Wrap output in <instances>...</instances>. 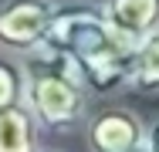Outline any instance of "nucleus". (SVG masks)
<instances>
[{
    "mask_svg": "<svg viewBox=\"0 0 159 152\" xmlns=\"http://www.w3.org/2000/svg\"><path fill=\"white\" fill-rule=\"evenodd\" d=\"M108 27L129 44L146 41L159 30V0H98Z\"/></svg>",
    "mask_w": 159,
    "mask_h": 152,
    "instance_id": "obj_5",
    "label": "nucleus"
},
{
    "mask_svg": "<svg viewBox=\"0 0 159 152\" xmlns=\"http://www.w3.org/2000/svg\"><path fill=\"white\" fill-rule=\"evenodd\" d=\"M88 152H135L146 145V122L125 105H105L85 122Z\"/></svg>",
    "mask_w": 159,
    "mask_h": 152,
    "instance_id": "obj_4",
    "label": "nucleus"
},
{
    "mask_svg": "<svg viewBox=\"0 0 159 152\" xmlns=\"http://www.w3.org/2000/svg\"><path fill=\"white\" fill-rule=\"evenodd\" d=\"M41 125L27 105H14L0 112V152H37Z\"/></svg>",
    "mask_w": 159,
    "mask_h": 152,
    "instance_id": "obj_6",
    "label": "nucleus"
},
{
    "mask_svg": "<svg viewBox=\"0 0 159 152\" xmlns=\"http://www.w3.org/2000/svg\"><path fill=\"white\" fill-rule=\"evenodd\" d=\"M135 152H146V145H142V149H135Z\"/></svg>",
    "mask_w": 159,
    "mask_h": 152,
    "instance_id": "obj_11",
    "label": "nucleus"
},
{
    "mask_svg": "<svg viewBox=\"0 0 159 152\" xmlns=\"http://www.w3.org/2000/svg\"><path fill=\"white\" fill-rule=\"evenodd\" d=\"M146 152H159V118L146 125Z\"/></svg>",
    "mask_w": 159,
    "mask_h": 152,
    "instance_id": "obj_9",
    "label": "nucleus"
},
{
    "mask_svg": "<svg viewBox=\"0 0 159 152\" xmlns=\"http://www.w3.org/2000/svg\"><path fill=\"white\" fill-rule=\"evenodd\" d=\"M20 64H24V105L31 108L41 128L71 132L88 122L92 91L85 88L78 64L64 51L44 41L34 51H27Z\"/></svg>",
    "mask_w": 159,
    "mask_h": 152,
    "instance_id": "obj_2",
    "label": "nucleus"
},
{
    "mask_svg": "<svg viewBox=\"0 0 159 152\" xmlns=\"http://www.w3.org/2000/svg\"><path fill=\"white\" fill-rule=\"evenodd\" d=\"M129 91L146 95V98H156L159 95V30L135 44V61H132Z\"/></svg>",
    "mask_w": 159,
    "mask_h": 152,
    "instance_id": "obj_7",
    "label": "nucleus"
},
{
    "mask_svg": "<svg viewBox=\"0 0 159 152\" xmlns=\"http://www.w3.org/2000/svg\"><path fill=\"white\" fill-rule=\"evenodd\" d=\"M58 0H0V51L24 58L48 41Z\"/></svg>",
    "mask_w": 159,
    "mask_h": 152,
    "instance_id": "obj_3",
    "label": "nucleus"
},
{
    "mask_svg": "<svg viewBox=\"0 0 159 152\" xmlns=\"http://www.w3.org/2000/svg\"><path fill=\"white\" fill-rule=\"evenodd\" d=\"M24 105V64L20 58L0 51V112Z\"/></svg>",
    "mask_w": 159,
    "mask_h": 152,
    "instance_id": "obj_8",
    "label": "nucleus"
},
{
    "mask_svg": "<svg viewBox=\"0 0 159 152\" xmlns=\"http://www.w3.org/2000/svg\"><path fill=\"white\" fill-rule=\"evenodd\" d=\"M48 44L64 51L78 64L92 98H108L129 88L135 44H129L125 37H119L108 27L102 3H92V0L58 3L54 24L48 30Z\"/></svg>",
    "mask_w": 159,
    "mask_h": 152,
    "instance_id": "obj_1",
    "label": "nucleus"
},
{
    "mask_svg": "<svg viewBox=\"0 0 159 152\" xmlns=\"http://www.w3.org/2000/svg\"><path fill=\"white\" fill-rule=\"evenodd\" d=\"M37 152H58V149H37Z\"/></svg>",
    "mask_w": 159,
    "mask_h": 152,
    "instance_id": "obj_10",
    "label": "nucleus"
}]
</instances>
